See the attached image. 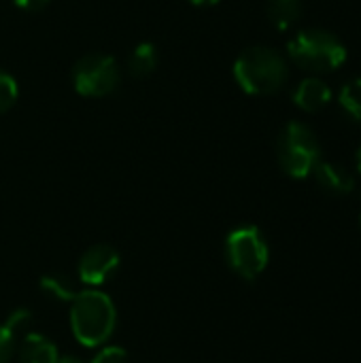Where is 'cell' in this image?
I'll return each instance as SVG.
<instances>
[{
  "label": "cell",
  "mask_w": 361,
  "mask_h": 363,
  "mask_svg": "<svg viewBox=\"0 0 361 363\" xmlns=\"http://www.w3.org/2000/svg\"><path fill=\"white\" fill-rule=\"evenodd\" d=\"M234 79L251 96L277 94L289 79L287 60L272 47H249L234 62Z\"/></svg>",
  "instance_id": "cell-1"
},
{
  "label": "cell",
  "mask_w": 361,
  "mask_h": 363,
  "mask_svg": "<svg viewBox=\"0 0 361 363\" xmlns=\"http://www.w3.org/2000/svg\"><path fill=\"white\" fill-rule=\"evenodd\" d=\"M115 304L102 291H83L70 302V328L83 347H100L106 342L115 330Z\"/></svg>",
  "instance_id": "cell-2"
},
{
  "label": "cell",
  "mask_w": 361,
  "mask_h": 363,
  "mask_svg": "<svg viewBox=\"0 0 361 363\" xmlns=\"http://www.w3.org/2000/svg\"><path fill=\"white\" fill-rule=\"evenodd\" d=\"M287 53L298 68L309 72H330L347 62L345 43L323 28L300 30L287 43Z\"/></svg>",
  "instance_id": "cell-3"
},
{
  "label": "cell",
  "mask_w": 361,
  "mask_h": 363,
  "mask_svg": "<svg viewBox=\"0 0 361 363\" xmlns=\"http://www.w3.org/2000/svg\"><path fill=\"white\" fill-rule=\"evenodd\" d=\"M277 157L285 174L291 179H306L321 162V145L306 123L289 121L279 136Z\"/></svg>",
  "instance_id": "cell-4"
},
{
  "label": "cell",
  "mask_w": 361,
  "mask_h": 363,
  "mask_svg": "<svg viewBox=\"0 0 361 363\" xmlns=\"http://www.w3.org/2000/svg\"><path fill=\"white\" fill-rule=\"evenodd\" d=\"M226 255L232 270L247 281L257 279L266 270L270 257L268 245L255 225L232 230L226 238Z\"/></svg>",
  "instance_id": "cell-5"
},
{
  "label": "cell",
  "mask_w": 361,
  "mask_h": 363,
  "mask_svg": "<svg viewBox=\"0 0 361 363\" xmlns=\"http://www.w3.org/2000/svg\"><path fill=\"white\" fill-rule=\"evenodd\" d=\"M72 85L85 98H102L117 89L119 66L115 57L104 53L83 55L72 68Z\"/></svg>",
  "instance_id": "cell-6"
},
{
  "label": "cell",
  "mask_w": 361,
  "mask_h": 363,
  "mask_svg": "<svg viewBox=\"0 0 361 363\" xmlns=\"http://www.w3.org/2000/svg\"><path fill=\"white\" fill-rule=\"evenodd\" d=\"M119 268V253L109 245L87 249L79 259V279L85 285L98 287L106 283Z\"/></svg>",
  "instance_id": "cell-7"
},
{
  "label": "cell",
  "mask_w": 361,
  "mask_h": 363,
  "mask_svg": "<svg viewBox=\"0 0 361 363\" xmlns=\"http://www.w3.org/2000/svg\"><path fill=\"white\" fill-rule=\"evenodd\" d=\"M330 100H332V89L319 77H306L294 89V102L304 113H317V111L326 108L330 104Z\"/></svg>",
  "instance_id": "cell-8"
},
{
  "label": "cell",
  "mask_w": 361,
  "mask_h": 363,
  "mask_svg": "<svg viewBox=\"0 0 361 363\" xmlns=\"http://www.w3.org/2000/svg\"><path fill=\"white\" fill-rule=\"evenodd\" d=\"M317 183L330 191V194H338V196H345V194H351L355 189V179L353 174L340 166V164H334V162H319L313 170Z\"/></svg>",
  "instance_id": "cell-9"
},
{
  "label": "cell",
  "mask_w": 361,
  "mask_h": 363,
  "mask_svg": "<svg viewBox=\"0 0 361 363\" xmlns=\"http://www.w3.org/2000/svg\"><path fill=\"white\" fill-rule=\"evenodd\" d=\"M19 363H60L57 347L43 334H26L19 345Z\"/></svg>",
  "instance_id": "cell-10"
},
{
  "label": "cell",
  "mask_w": 361,
  "mask_h": 363,
  "mask_svg": "<svg viewBox=\"0 0 361 363\" xmlns=\"http://www.w3.org/2000/svg\"><path fill=\"white\" fill-rule=\"evenodd\" d=\"M30 323V313L19 308L13 315L6 317L4 323H0V363H9L15 347H17V336L19 332H23Z\"/></svg>",
  "instance_id": "cell-11"
},
{
  "label": "cell",
  "mask_w": 361,
  "mask_h": 363,
  "mask_svg": "<svg viewBox=\"0 0 361 363\" xmlns=\"http://www.w3.org/2000/svg\"><path fill=\"white\" fill-rule=\"evenodd\" d=\"M266 15L277 30H291L302 15V0H268Z\"/></svg>",
  "instance_id": "cell-12"
},
{
  "label": "cell",
  "mask_w": 361,
  "mask_h": 363,
  "mask_svg": "<svg viewBox=\"0 0 361 363\" xmlns=\"http://www.w3.org/2000/svg\"><path fill=\"white\" fill-rule=\"evenodd\" d=\"M128 68L134 77H149L157 68L155 45L153 43H138L128 57Z\"/></svg>",
  "instance_id": "cell-13"
},
{
  "label": "cell",
  "mask_w": 361,
  "mask_h": 363,
  "mask_svg": "<svg viewBox=\"0 0 361 363\" xmlns=\"http://www.w3.org/2000/svg\"><path fill=\"white\" fill-rule=\"evenodd\" d=\"M40 289L53 298V300H60V302H72L74 296L79 294L72 285V281L66 277V274H60V272H53V274H47L40 279Z\"/></svg>",
  "instance_id": "cell-14"
},
{
  "label": "cell",
  "mask_w": 361,
  "mask_h": 363,
  "mask_svg": "<svg viewBox=\"0 0 361 363\" xmlns=\"http://www.w3.org/2000/svg\"><path fill=\"white\" fill-rule=\"evenodd\" d=\"M338 100H340V106L345 108V113L349 117L361 121V77H355L343 85Z\"/></svg>",
  "instance_id": "cell-15"
},
{
  "label": "cell",
  "mask_w": 361,
  "mask_h": 363,
  "mask_svg": "<svg viewBox=\"0 0 361 363\" xmlns=\"http://www.w3.org/2000/svg\"><path fill=\"white\" fill-rule=\"evenodd\" d=\"M17 96H19V89H17V83L15 79L0 70V113H6L9 108H13V104L17 102Z\"/></svg>",
  "instance_id": "cell-16"
},
{
  "label": "cell",
  "mask_w": 361,
  "mask_h": 363,
  "mask_svg": "<svg viewBox=\"0 0 361 363\" xmlns=\"http://www.w3.org/2000/svg\"><path fill=\"white\" fill-rule=\"evenodd\" d=\"M60 363H128V353L119 347H106L89 362H81L77 357H60Z\"/></svg>",
  "instance_id": "cell-17"
},
{
  "label": "cell",
  "mask_w": 361,
  "mask_h": 363,
  "mask_svg": "<svg viewBox=\"0 0 361 363\" xmlns=\"http://www.w3.org/2000/svg\"><path fill=\"white\" fill-rule=\"evenodd\" d=\"M51 0H13V4L21 11H28V13H36V11H43Z\"/></svg>",
  "instance_id": "cell-18"
},
{
  "label": "cell",
  "mask_w": 361,
  "mask_h": 363,
  "mask_svg": "<svg viewBox=\"0 0 361 363\" xmlns=\"http://www.w3.org/2000/svg\"><path fill=\"white\" fill-rule=\"evenodd\" d=\"M194 6H215V4H219L221 0H189Z\"/></svg>",
  "instance_id": "cell-19"
},
{
  "label": "cell",
  "mask_w": 361,
  "mask_h": 363,
  "mask_svg": "<svg viewBox=\"0 0 361 363\" xmlns=\"http://www.w3.org/2000/svg\"><path fill=\"white\" fill-rule=\"evenodd\" d=\"M355 164H357V172L361 174V147L357 149V157H355Z\"/></svg>",
  "instance_id": "cell-20"
}]
</instances>
